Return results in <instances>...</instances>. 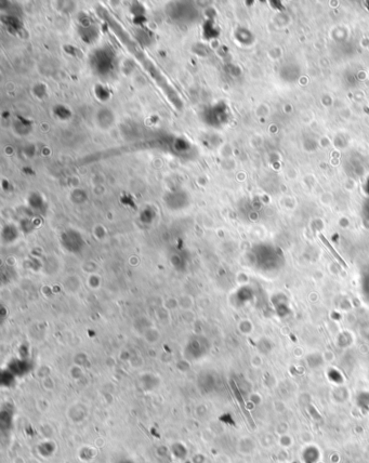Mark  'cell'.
Returning <instances> with one entry per match:
<instances>
[{
    "label": "cell",
    "instance_id": "6da1fadb",
    "mask_svg": "<svg viewBox=\"0 0 369 463\" xmlns=\"http://www.w3.org/2000/svg\"><path fill=\"white\" fill-rule=\"evenodd\" d=\"M99 15L109 24L113 33L116 35V37L127 48V50L140 62V63H141L143 68L149 74V76L154 79V82L158 85V87L162 89L163 92L166 94V96L168 97L170 103L178 111H181V109L183 108V104H182V101L180 99V96L178 95L177 91L174 90V88L170 85V83L163 75L161 70L155 66L153 62L146 58L144 52L139 48V46L135 42V40L129 36V34L126 32V30L122 28V26H120V24L115 19H114V17H112V15L107 10H105V9L99 8Z\"/></svg>",
    "mask_w": 369,
    "mask_h": 463
},
{
    "label": "cell",
    "instance_id": "277c9868",
    "mask_svg": "<svg viewBox=\"0 0 369 463\" xmlns=\"http://www.w3.org/2000/svg\"><path fill=\"white\" fill-rule=\"evenodd\" d=\"M320 238H321V240H322V242H323V244H324L325 246H326V247H327V249H328V250L330 251V253H331V254H332L333 256H335V259H336V260H337L338 262H339V264H340L341 266H344V268H345V269H347V268H348V265H347L346 261L344 260V258H341V256H340V254H339V253H338V252L336 251V249H335V248H333V247H332V246L330 245V243L328 242L327 238H326V237H325V236H324L323 234H320Z\"/></svg>",
    "mask_w": 369,
    "mask_h": 463
},
{
    "label": "cell",
    "instance_id": "7a4b0ae2",
    "mask_svg": "<svg viewBox=\"0 0 369 463\" xmlns=\"http://www.w3.org/2000/svg\"><path fill=\"white\" fill-rule=\"evenodd\" d=\"M322 453L320 448L313 444H307L301 451L303 463H320Z\"/></svg>",
    "mask_w": 369,
    "mask_h": 463
},
{
    "label": "cell",
    "instance_id": "5b68a950",
    "mask_svg": "<svg viewBox=\"0 0 369 463\" xmlns=\"http://www.w3.org/2000/svg\"><path fill=\"white\" fill-rule=\"evenodd\" d=\"M277 443L280 446V448L287 450L288 448H291L294 445V439H293V436L289 435V434L280 435V436H278Z\"/></svg>",
    "mask_w": 369,
    "mask_h": 463
},
{
    "label": "cell",
    "instance_id": "3957f363",
    "mask_svg": "<svg viewBox=\"0 0 369 463\" xmlns=\"http://www.w3.org/2000/svg\"><path fill=\"white\" fill-rule=\"evenodd\" d=\"M257 448V444L251 438H243L239 444V450L243 455H251Z\"/></svg>",
    "mask_w": 369,
    "mask_h": 463
},
{
    "label": "cell",
    "instance_id": "8992f818",
    "mask_svg": "<svg viewBox=\"0 0 369 463\" xmlns=\"http://www.w3.org/2000/svg\"><path fill=\"white\" fill-rule=\"evenodd\" d=\"M261 445L265 448H271L275 444V438L273 434H265L260 440Z\"/></svg>",
    "mask_w": 369,
    "mask_h": 463
}]
</instances>
